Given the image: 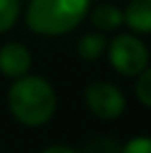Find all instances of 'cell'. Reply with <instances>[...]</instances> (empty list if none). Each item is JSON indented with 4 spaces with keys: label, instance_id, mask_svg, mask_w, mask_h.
<instances>
[{
    "label": "cell",
    "instance_id": "cell-1",
    "mask_svg": "<svg viewBox=\"0 0 151 153\" xmlns=\"http://www.w3.org/2000/svg\"><path fill=\"white\" fill-rule=\"evenodd\" d=\"M56 107V89L43 76L27 74L14 79L8 89V111L16 122L27 128H39L50 122Z\"/></svg>",
    "mask_w": 151,
    "mask_h": 153
},
{
    "label": "cell",
    "instance_id": "cell-2",
    "mask_svg": "<svg viewBox=\"0 0 151 153\" xmlns=\"http://www.w3.org/2000/svg\"><path fill=\"white\" fill-rule=\"evenodd\" d=\"M91 10V0H29L25 25L43 37H62L78 29Z\"/></svg>",
    "mask_w": 151,
    "mask_h": 153
},
{
    "label": "cell",
    "instance_id": "cell-3",
    "mask_svg": "<svg viewBox=\"0 0 151 153\" xmlns=\"http://www.w3.org/2000/svg\"><path fill=\"white\" fill-rule=\"evenodd\" d=\"M107 58L114 72L126 78H138L149 66V49L140 35L116 33L109 41Z\"/></svg>",
    "mask_w": 151,
    "mask_h": 153
},
{
    "label": "cell",
    "instance_id": "cell-4",
    "mask_svg": "<svg viewBox=\"0 0 151 153\" xmlns=\"http://www.w3.org/2000/svg\"><path fill=\"white\" fill-rule=\"evenodd\" d=\"M83 103L93 116L101 120H116L126 111V95L116 83L93 79L83 89Z\"/></svg>",
    "mask_w": 151,
    "mask_h": 153
},
{
    "label": "cell",
    "instance_id": "cell-5",
    "mask_svg": "<svg viewBox=\"0 0 151 153\" xmlns=\"http://www.w3.org/2000/svg\"><path fill=\"white\" fill-rule=\"evenodd\" d=\"M33 56L19 41H10L0 47V74L10 79H18L29 74Z\"/></svg>",
    "mask_w": 151,
    "mask_h": 153
},
{
    "label": "cell",
    "instance_id": "cell-6",
    "mask_svg": "<svg viewBox=\"0 0 151 153\" xmlns=\"http://www.w3.org/2000/svg\"><path fill=\"white\" fill-rule=\"evenodd\" d=\"M124 25L134 35H151V0H130L124 10Z\"/></svg>",
    "mask_w": 151,
    "mask_h": 153
},
{
    "label": "cell",
    "instance_id": "cell-7",
    "mask_svg": "<svg viewBox=\"0 0 151 153\" xmlns=\"http://www.w3.org/2000/svg\"><path fill=\"white\" fill-rule=\"evenodd\" d=\"M89 22L99 33H114L124 25V12L116 4L101 2L89 12Z\"/></svg>",
    "mask_w": 151,
    "mask_h": 153
},
{
    "label": "cell",
    "instance_id": "cell-8",
    "mask_svg": "<svg viewBox=\"0 0 151 153\" xmlns=\"http://www.w3.org/2000/svg\"><path fill=\"white\" fill-rule=\"evenodd\" d=\"M107 47H109V39L105 37V33L89 31V33H83L78 39L76 52L85 62H95V60H99L101 56L107 54Z\"/></svg>",
    "mask_w": 151,
    "mask_h": 153
},
{
    "label": "cell",
    "instance_id": "cell-9",
    "mask_svg": "<svg viewBox=\"0 0 151 153\" xmlns=\"http://www.w3.org/2000/svg\"><path fill=\"white\" fill-rule=\"evenodd\" d=\"M19 14H21L19 0H0V35L10 31L18 23Z\"/></svg>",
    "mask_w": 151,
    "mask_h": 153
},
{
    "label": "cell",
    "instance_id": "cell-10",
    "mask_svg": "<svg viewBox=\"0 0 151 153\" xmlns=\"http://www.w3.org/2000/svg\"><path fill=\"white\" fill-rule=\"evenodd\" d=\"M120 147L122 146L116 140L109 138V136H97L87 142L83 153H120Z\"/></svg>",
    "mask_w": 151,
    "mask_h": 153
},
{
    "label": "cell",
    "instance_id": "cell-11",
    "mask_svg": "<svg viewBox=\"0 0 151 153\" xmlns=\"http://www.w3.org/2000/svg\"><path fill=\"white\" fill-rule=\"evenodd\" d=\"M136 97L144 107L151 108V66H147L136 79Z\"/></svg>",
    "mask_w": 151,
    "mask_h": 153
},
{
    "label": "cell",
    "instance_id": "cell-12",
    "mask_svg": "<svg viewBox=\"0 0 151 153\" xmlns=\"http://www.w3.org/2000/svg\"><path fill=\"white\" fill-rule=\"evenodd\" d=\"M120 153H151V136H136V138H130L120 147Z\"/></svg>",
    "mask_w": 151,
    "mask_h": 153
},
{
    "label": "cell",
    "instance_id": "cell-13",
    "mask_svg": "<svg viewBox=\"0 0 151 153\" xmlns=\"http://www.w3.org/2000/svg\"><path fill=\"white\" fill-rule=\"evenodd\" d=\"M41 153H78V151H76L74 147H70V146H64V143H54V146L45 147Z\"/></svg>",
    "mask_w": 151,
    "mask_h": 153
}]
</instances>
